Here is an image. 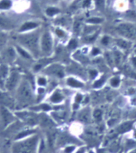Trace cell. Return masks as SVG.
Wrapping results in <instances>:
<instances>
[{
	"label": "cell",
	"mask_w": 136,
	"mask_h": 153,
	"mask_svg": "<svg viewBox=\"0 0 136 153\" xmlns=\"http://www.w3.org/2000/svg\"><path fill=\"white\" fill-rule=\"evenodd\" d=\"M41 35L40 30H34L22 34L18 37V43H21L24 49L32 53V55L37 58L40 54L39 42Z\"/></svg>",
	"instance_id": "cell-1"
},
{
	"label": "cell",
	"mask_w": 136,
	"mask_h": 153,
	"mask_svg": "<svg viewBox=\"0 0 136 153\" xmlns=\"http://www.w3.org/2000/svg\"><path fill=\"white\" fill-rule=\"evenodd\" d=\"M18 100L21 103H30L33 99V92L30 83L26 80H22L19 83L17 90Z\"/></svg>",
	"instance_id": "cell-2"
},
{
	"label": "cell",
	"mask_w": 136,
	"mask_h": 153,
	"mask_svg": "<svg viewBox=\"0 0 136 153\" xmlns=\"http://www.w3.org/2000/svg\"><path fill=\"white\" fill-rule=\"evenodd\" d=\"M37 143V136H34L26 140L21 141L15 145L14 153H35Z\"/></svg>",
	"instance_id": "cell-3"
},
{
	"label": "cell",
	"mask_w": 136,
	"mask_h": 153,
	"mask_svg": "<svg viewBox=\"0 0 136 153\" xmlns=\"http://www.w3.org/2000/svg\"><path fill=\"white\" fill-rule=\"evenodd\" d=\"M41 52L43 55L48 56L52 53L53 51V39L50 31L45 30L41 35Z\"/></svg>",
	"instance_id": "cell-4"
},
{
	"label": "cell",
	"mask_w": 136,
	"mask_h": 153,
	"mask_svg": "<svg viewBox=\"0 0 136 153\" xmlns=\"http://www.w3.org/2000/svg\"><path fill=\"white\" fill-rule=\"evenodd\" d=\"M117 32L126 39H136V27L129 23H121L117 27Z\"/></svg>",
	"instance_id": "cell-5"
},
{
	"label": "cell",
	"mask_w": 136,
	"mask_h": 153,
	"mask_svg": "<svg viewBox=\"0 0 136 153\" xmlns=\"http://www.w3.org/2000/svg\"><path fill=\"white\" fill-rule=\"evenodd\" d=\"M20 75L19 73L16 71H13L10 72L7 78V82H6V88L7 90L11 91L14 90L17 86L19 84Z\"/></svg>",
	"instance_id": "cell-6"
},
{
	"label": "cell",
	"mask_w": 136,
	"mask_h": 153,
	"mask_svg": "<svg viewBox=\"0 0 136 153\" xmlns=\"http://www.w3.org/2000/svg\"><path fill=\"white\" fill-rule=\"evenodd\" d=\"M14 116L7 108L0 105V121L4 126H7L9 123L13 122Z\"/></svg>",
	"instance_id": "cell-7"
},
{
	"label": "cell",
	"mask_w": 136,
	"mask_h": 153,
	"mask_svg": "<svg viewBox=\"0 0 136 153\" xmlns=\"http://www.w3.org/2000/svg\"><path fill=\"white\" fill-rule=\"evenodd\" d=\"M16 27L15 22L10 18L0 15V30H9Z\"/></svg>",
	"instance_id": "cell-8"
},
{
	"label": "cell",
	"mask_w": 136,
	"mask_h": 153,
	"mask_svg": "<svg viewBox=\"0 0 136 153\" xmlns=\"http://www.w3.org/2000/svg\"><path fill=\"white\" fill-rule=\"evenodd\" d=\"M15 104V100L10 95L5 92H0V105L7 108H13Z\"/></svg>",
	"instance_id": "cell-9"
},
{
	"label": "cell",
	"mask_w": 136,
	"mask_h": 153,
	"mask_svg": "<svg viewBox=\"0 0 136 153\" xmlns=\"http://www.w3.org/2000/svg\"><path fill=\"white\" fill-rule=\"evenodd\" d=\"M45 72L49 74V75H53L57 76V77H59V78H61L64 76V70L63 68L59 65H53L49 67L48 68H46L45 70Z\"/></svg>",
	"instance_id": "cell-10"
},
{
	"label": "cell",
	"mask_w": 136,
	"mask_h": 153,
	"mask_svg": "<svg viewBox=\"0 0 136 153\" xmlns=\"http://www.w3.org/2000/svg\"><path fill=\"white\" fill-rule=\"evenodd\" d=\"M39 26V24L35 22H26V23H23L21 27H20L19 30L21 32H25V31H30V30H34Z\"/></svg>",
	"instance_id": "cell-11"
},
{
	"label": "cell",
	"mask_w": 136,
	"mask_h": 153,
	"mask_svg": "<svg viewBox=\"0 0 136 153\" xmlns=\"http://www.w3.org/2000/svg\"><path fill=\"white\" fill-rule=\"evenodd\" d=\"M15 56V50L13 48H7V50L3 52V57L6 61H12Z\"/></svg>",
	"instance_id": "cell-12"
},
{
	"label": "cell",
	"mask_w": 136,
	"mask_h": 153,
	"mask_svg": "<svg viewBox=\"0 0 136 153\" xmlns=\"http://www.w3.org/2000/svg\"><path fill=\"white\" fill-rule=\"evenodd\" d=\"M63 95L61 92H60L59 91H56L51 96V98H50V100L52 101L53 103H60V102H61L63 100Z\"/></svg>",
	"instance_id": "cell-13"
},
{
	"label": "cell",
	"mask_w": 136,
	"mask_h": 153,
	"mask_svg": "<svg viewBox=\"0 0 136 153\" xmlns=\"http://www.w3.org/2000/svg\"><path fill=\"white\" fill-rule=\"evenodd\" d=\"M67 83H68V85H69L72 88H82L84 86V84L81 82H80V81L77 80V79H75L73 78L68 79H67Z\"/></svg>",
	"instance_id": "cell-14"
},
{
	"label": "cell",
	"mask_w": 136,
	"mask_h": 153,
	"mask_svg": "<svg viewBox=\"0 0 136 153\" xmlns=\"http://www.w3.org/2000/svg\"><path fill=\"white\" fill-rule=\"evenodd\" d=\"M12 7L11 0H0V10H9Z\"/></svg>",
	"instance_id": "cell-15"
},
{
	"label": "cell",
	"mask_w": 136,
	"mask_h": 153,
	"mask_svg": "<svg viewBox=\"0 0 136 153\" xmlns=\"http://www.w3.org/2000/svg\"><path fill=\"white\" fill-rule=\"evenodd\" d=\"M7 41V35L3 32V30H0V51L5 46Z\"/></svg>",
	"instance_id": "cell-16"
},
{
	"label": "cell",
	"mask_w": 136,
	"mask_h": 153,
	"mask_svg": "<svg viewBox=\"0 0 136 153\" xmlns=\"http://www.w3.org/2000/svg\"><path fill=\"white\" fill-rule=\"evenodd\" d=\"M79 119L83 122H88L90 120V113L88 110L82 111L79 116Z\"/></svg>",
	"instance_id": "cell-17"
},
{
	"label": "cell",
	"mask_w": 136,
	"mask_h": 153,
	"mask_svg": "<svg viewBox=\"0 0 136 153\" xmlns=\"http://www.w3.org/2000/svg\"><path fill=\"white\" fill-rule=\"evenodd\" d=\"M17 50H18V52L19 53L22 57L26 59H31V55H30L27 51H26L24 48L18 47Z\"/></svg>",
	"instance_id": "cell-18"
},
{
	"label": "cell",
	"mask_w": 136,
	"mask_h": 153,
	"mask_svg": "<svg viewBox=\"0 0 136 153\" xmlns=\"http://www.w3.org/2000/svg\"><path fill=\"white\" fill-rule=\"evenodd\" d=\"M102 22H103V19H102L101 18H97V17L90 18L89 19L87 20V23H92V24H99V23H102Z\"/></svg>",
	"instance_id": "cell-19"
},
{
	"label": "cell",
	"mask_w": 136,
	"mask_h": 153,
	"mask_svg": "<svg viewBox=\"0 0 136 153\" xmlns=\"http://www.w3.org/2000/svg\"><path fill=\"white\" fill-rule=\"evenodd\" d=\"M58 12H59V10H58L57 8L55 7H50L46 10V14H47L49 16H53V15L57 14Z\"/></svg>",
	"instance_id": "cell-20"
},
{
	"label": "cell",
	"mask_w": 136,
	"mask_h": 153,
	"mask_svg": "<svg viewBox=\"0 0 136 153\" xmlns=\"http://www.w3.org/2000/svg\"><path fill=\"white\" fill-rule=\"evenodd\" d=\"M131 127V123H124L123 125H121L119 128V131H121V132H124V131H126L129 130L130 128Z\"/></svg>",
	"instance_id": "cell-21"
},
{
	"label": "cell",
	"mask_w": 136,
	"mask_h": 153,
	"mask_svg": "<svg viewBox=\"0 0 136 153\" xmlns=\"http://www.w3.org/2000/svg\"><path fill=\"white\" fill-rule=\"evenodd\" d=\"M96 5L99 9H104L105 5V1L104 0H95Z\"/></svg>",
	"instance_id": "cell-22"
},
{
	"label": "cell",
	"mask_w": 136,
	"mask_h": 153,
	"mask_svg": "<svg viewBox=\"0 0 136 153\" xmlns=\"http://www.w3.org/2000/svg\"><path fill=\"white\" fill-rule=\"evenodd\" d=\"M119 84V79L118 77H114L111 79V85L112 87H118Z\"/></svg>",
	"instance_id": "cell-23"
},
{
	"label": "cell",
	"mask_w": 136,
	"mask_h": 153,
	"mask_svg": "<svg viewBox=\"0 0 136 153\" xmlns=\"http://www.w3.org/2000/svg\"><path fill=\"white\" fill-rule=\"evenodd\" d=\"M93 116H94L95 119H97V120H100L101 119V116H102V111L99 109H97L94 111L93 113Z\"/></svg>",
	"instance_id": "cell-24"
},
{
	"label": "cell",
	"mask_w": 136,
	"mask_h": 153,
	"mask_svg": "<svg viewBox=\"0 0 136 153\" xmlns=\"http://www.w3.org/2000/svg\"><path fill=\"white\" fill-rule=\"evenodd\" d=\"M117 43L119 44V46H120V47L123 48H126L129 47L128 43L124 40H118L117 41Z\"/></svg>",
	"instance_id": "cell-25"
},
{
	"label": "cell",
	"mask_w": 136,
	"mask_h": 153,
	"mask_svg": "<svg viewBox=\"0 0 136 153\" xmlns=\"http://www.w3.org/2000/svg\"><path fill=\"white\" fill-rule=\"evenodd\" d=\"M34 132V131H24V132L20 133L19 135L17 136V139H21L22 137H24L25 136H27L29 134H31V133Z\"/></svg>",
	"instance_id": "cell-26"
},
{
	"label": "cell",
	"mask_w": 136,
	"mask_h": 153,
	"mask_svg": "<svg viewBox=\"0 0 136 153\" xmlns=\"http://www.w3.org/2000/svg\"><path fill=\"white\" fill-rule=\"evenodd\" d=\"M37 83L39 84L40 86H45L46 84V80H45V79L43 78V77H40L37 79Z\"/></svg>",
	"instance_id": "cell-27"
},
{
	"label": "cell",
	"mask_w": 136,
	"mask_h": 153,
	"mask_svg": "<svg viewBox=\"0 0 136 153\" xmlns=\"http://www.w3.org/2000/svg\"><path fill=\"white\" fill-rule=\"evenodd\" d=\"M104 78L100 79L99 80H98L96 82V83L94 84V87L95 88H99V87H100V86H101L102 84L104 83Z\"/></svg>",
	"instance_id": "cell-28"
},
{
	"label": "cell",
	"mask_w": 136,
	"mask_h": 153,
	"mask_svg": "<svg viewBox=\"0 0 136 153\" xmlns=\"http://www.w3.org/2000/svg\"><path fill=\"white\" fill-rule=\"evenodd\" d=\"M77 46V41L75 40V39H72V40L69 42V47L70 48H75Z\"/></svg>",
	"instance_id": "cell-29"
},
{
	"label": "cell",
	"mask_w": 136,
	"mask_h": 153,
	"mask_svg": "<svg viewBox=\"0 0 136 153\" xmlns=\"http://www.w3.org/2000/svg\"><path fill=\"white\" fill-rule=\"evenodd\" d=\"M109 40H110L109 37H107V36H104V37L103 38V39H102V43H103L104 45H107L109 43Z\"/></svg>",
	"instance_id": "cell-30"
},
{
	"label": "cell",
	"mask_w": 136,
	"mask_h": 153,
	"mask_svg": "<svg viewBox=\"0 0 136 153\" xmlns=\"http://www.w3.org/2000/svg\"><path fill=\"white\" fill-rule=\"evenodd\" d=\"M56 34H57L59 37H63V36H64V32L62 30H61V29H57V30H56Z\"/></svg>",
	"instance_id": "cell-31"
},
{
	"label": "cell",
	"mask_w": 136,
	"mask_h": 153,
	"mask_svg": "<svg viewBox=\"0 0 136 153\" xmlns=\"http://www.w3.org/2000/svg\"><path fill=\"white\" fill-rule=\"evenodd\" d=\"M73 150H74V147H73V146L67 147V148H65V153H71Z\"/></svg>",
	"instance_id": "cell-32"
},
{
	"label": "cell",
	"mask_w": 136,
	"mask_h": 153,
	"mask_svg": "<svg viewBox=\"0 0 136 153\" xmlns=\"http://www.w3.org/2000/svg\"><path fill=\"white\" fill-rule=\"evenodd\" d=\"M76 103H80L82 100V95H80V94H78V95H77V97H76Z\"/></svg>",
	"instance_id": "cell-33"
},
{
	"label": "cell",
	"mask_w": 136,
	"mask_h": 153,
	"mask_svg": "<svg viewBox=\"0 0 136 153\" xmlns=\"http://www.w3.org/2000/svg\"><path fill=\"white\" fill-rule=\"evenodd\" d=\"M45 143H44V142H43V141H42V143H41V144H40V146H39V152L41 153L42 152V151L44 150L45 149Z\"/></svg>",
	"instance_id": "cell-34"
},
{
	"label": "cell",
	"mask_w": 136,
	"mask_h": 153,
	"mask_svg": "<svg viewBox=\"0 0 136 153\" xmlns=\"http://www.w3.org/2000/svg\"><path fill=\"white\" fill-rule=\"evenodd\" d=\"M97 75V71L95 70H92L91 71H90V75L92 76V78H94V77H96Z\"/></svg>",
	"instance_id": "cell-35"
},
{
	"label": "cell",
	"mask_w": 136,
	"mask_h": 153,
	"mask_svg": "<svg viewBox=\"0 0 136 153\" xmlns=\"http://www.w3.org/2000/svg\"><path fill=\"white\" fill-rule=\"evenodd\" d=\"M99 53V50L98 49V48H94V49H93V50H92V54L93 55H98Z\"/></svg>",
	"instance_id": "cell-36"
},
{
	"label": "cell",
	"mask_w": 136,
	"mask_h": 153,
	"mask_svg": "<svg viewBox=\"0 0 136 153\" xmlns=\"http://www.w3.org/2000/svg\"><path fill=\"white\" fill-rule=\"evenodd\" d=\"M91 3V0H85L84 2V7H88Z\"/></svg>",
	"instance_id": "cell-37"
},
{
	"label": "cell",
	"mask_w": 136,
	"mask_h": 153,
	"mask_svg": "<svg viewBox=\"0 0 136 153\" xmlns=\"http://www.w3.org/2000/svg\"><path fill=\"white\" fill-rule=\"evenodd\" d=\"M131 61H132V63H133L134 67L136 68V57H133L131 59Z\"/></svg>",
	"instance_id": "cell-38"
},
{
	"label": "cell",
	"mask_w": 136,
	"mask_h": 153,
	"mask_svg": "<svg viewBox=\"0 0 136 153\" xmlns=\"http://www.w3.org/2000/svg\"><path fill=\"white\" fill-rule=\"evenodd\" d=\"M84 148H82V149H80V150L78 151L77 153H84Z\"/></svg>",
	"instance_id": "cell-39"
},
{
	"label": "cell",
	"mask_w": 136,
	"mask_h": 153,
	"mask_svg": "<svg viewBox=\"0 0 136 153\" xmlns=\"http://www.w3.org/2000/svg\"><path fill=\"white\" fill-rule=\"evenodd\" d=\"M90 153H92V152H90Z\"/></svg>",
	"instance_id": "cell-40"
}]
</instances>
